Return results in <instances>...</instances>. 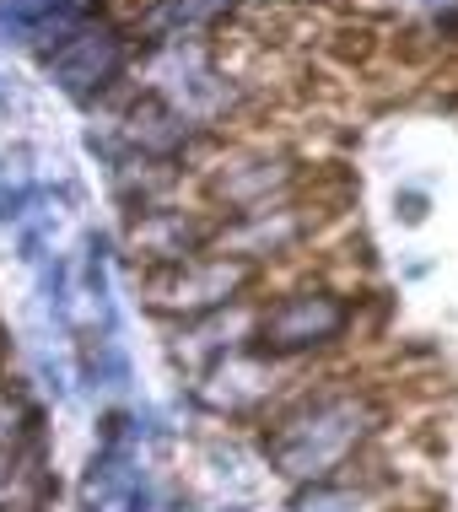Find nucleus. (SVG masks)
Instances as JSON below:
<instances>
[{
  "mask_svg": "<svg viewBox=\"0 0 458 512\" xmlns=\"http://www.w3.org/2000/svg\"><path fill=\"white\" fill-rule=\"evenodd\" d=\"M340 308L329 297H291L286 308H275L265 318V345L275 351H297V345H318L324 335H335L340 329Z\"/></svg>",
  "mask_w": 458,
  "mask_h": 512,
  "instance_id": "1",
  "label": "nucleus"
}]
</instances>
